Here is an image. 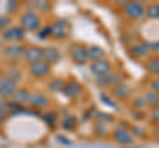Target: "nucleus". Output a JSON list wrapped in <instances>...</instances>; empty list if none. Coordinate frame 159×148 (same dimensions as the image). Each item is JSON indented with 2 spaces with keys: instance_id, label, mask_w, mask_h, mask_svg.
Segmentation results:
<instances>
[{
  "instance_id": "3",
  "label": "nucleus",
  "mask_w": 159,
  "mask_h": 148,
  "mask_svg": "<svg viewBox=\"0 0 159 148\" xmlns=\"http://www.w3.org/2000/svg\"><path fill=\"white\" fill-rule=\"evenodd\" d=\"M114 139H116V141L121 143V144H125V146L133 143L131 134L127 130H125V128H119V130H117L114 132Z\"/></svg>"
},
{
  "instance_id": "19",
  "label": "nucleus",
  "mask_w": 159,
  "mask_h": 148,
  "mask_svg": "<svg viewBox=\"0 0 159 148\" xmlns=\"http://www.w3.org/2000/svg\"><path fill=\"white\" fill-rule=\"evenodd\" d=\"M150 69L154 73H159V61H151L150 62Z\"/></svg>"
},
{
  "instance_id": "15",
  "label": "nucleus",
  "mask_w": 159,
  "mask_h": 148,
  "mask_svg": "<svg viewBox=\"0 0 159 148\" xmlns=\"http://www.w3.org/2000/svg\"><path fill=\"white\" fill-rule=\"evenodd\" d=\"M129 93H130V90H129L126 86H123V85L118 86V87L116 89V95H117L118 98H126V97L129 95Z\"/></svg>"
},
{
  "instance_id": "17",
  "label": "nucleus",
  "mask_w": 159,
  "mask_h": 148,
  "mask_svg": "<svg viewBox=\"0 0 159 148\" xmlns=\"http://www.w3.org/2000/svg\"><path fill=\"white\" fill-rule=\"evenodd\" d=\"M131 52H134L135 56H143V54H146V49L143 48V45H137L131 49Z\"/></svg>"
},
{
  "instance_id": "2",
  "label": "nucleus",
  "mask_w": 159,
  "mask_h": 148,
  "mask_svg": "<svg viewBox=\"0 0 159 148\" xmlns=\"http://www.w3.org/2000/svg\"><path fill=\"white\" fill-rule=\"evenodd\" d=\"M23 37H24V31L20 28H9L3 33V38L7 41H19Z\"/></svg>"
},
{
  "instance_id": "23",
  "label": "nucleus",
  "mask_w": 159,
  "mask_h": 148,
  "mask_svg": "<svg viewBox=\"0 0 159 148\" xmlns=\"http://www.w3.org/2000/svg\"><path fill=\"white\" fill-rule=\"evenodd\" d=\"M148 97H154L152 94H150V93H148V94H147ZM150 99H151V102H152V98H150ZM159 102V99H158V98H154V103H158Z\"/></svg>"
},
{
  "instance_id": "5",
  "label": "nucleus",
  "mask_w": 159,
  "mask_h": 148,
  "mask_svg": "<svg viewBox=\"0 0 159 148\" xmlns=\"http://www.w3.org/2000/svg\"><path fill=\"white\" fill-rule=\"evenodd\" d=\"M110 70V65H109V62L107 61H101V60H98L96 61L92 65V72L94 74H97V76H101L103 77L105 74Z\"/></svg>"
},
{
  "instance_id": "10",
  "label": "nucleus",
  "mask_w": 159,
  "mask_h": 148,
  "mask_svg": "<svg viewBox=\"0 0 159 148\" xmlns=\"http://www.w3.org/2000/svg\"><path fill=\"white\" fill-rule=\"evenodd\" d=\"M80 86L77 85L76 82H73V83H70V85H66V87H65V94L66 95H69V97H72V98H74V97H77L78 94H80Z\"/></svg>"
},
{
  "instance_id": "1",
  "label": "nucleus",
  "mask_w": 159,
  "mask_h": 148,
  "mask_svg": "<svg viewBox=\"0 0 159 148\" xmlns=\"http://www.w3.org/2000/svg\"><path fill=\"white\" fill-rule=\"evenodd\" d=\"M40 24V19L37 17V15H34L33 12H28L23 16L21 19V25L24 28L29 29V31H33V29H36Z\"/></svg>"
},
{
  "instance_id": "21",
  "label": "nucleus",
  "mask_w": 159,
  "mask_h": 148,
  "mask_svg": "<svg viewBox=\"0 0 159 148\" xmlns=\"http://www.w3.org/2000/svg\"><path fill=\"white\" fill-rule=\"evenodd\" d=\"M152 89H155L157 91H159V80H157L155 82H152Z\"/></svg>"
},
{
  "instance_id": "12",
  "label": "nucleus",
  "mask_w": 159,
  "mask_h": 148,
  "mask_svg": "<svg viewBox=\"0 0 159 148\" xmlns=\"http://www.w3.org/2000/svg\"><path fill=\"white\" fill-rule=\"evenodd\" d=\"M31 103L37 107H45L48 105V99L44 95H34L31 98Z\"/></svg>"
},
{
  "instance_id": "7",
  "label": "nucleus",
  "mask_w": 159,
  "mask_h": 148,
  "mask_svg": "<svg viewBox=\"0 0 159 148\" xmlns=\"http://www.w3.org/2000/svg\"><path fill=\"white\" fill-rule=\"evenodd\" d=\"M43 57H44L43 50H41L40 48H36V46L29 48V49H27V52H25V58H27V61L32 62V63L39 62Z\"/></svg>"
},
{
  "instance_id": "4",
  "label": "nucleus",
  "mask_w": 159,
  "mask_h": 148,
  "mask_svg": "<svg viewBox=\"0 0 159 148\" xmlns=\"http://www.w3.org/2000/svg\"><path fill=\"white\" fill-rule=\"evenodd\" d=\"M72 57H73V60L76 62L84 63L89 58V53H88V50L84 46L77 45V46H74L72 49Z\"/></svg>"
},
{
  "instance_id": "6",
  "label": "nucleus",
  "mask_w": 159,
  "mask_h": 148,
  "mask_svg": "<svg viewBox=\"0 0 159 148\" xmlns=\"http://www.w3.org/2000/svg\"><path fill=\"white\" fill-rule=\"evenodd\" d=\"M31 72H32L33 76L43 77L49 72V63L48 62H43V61L34 62V63H32V66H31Z\"/></svg>"
},
{
  "instance_id": "20",
  "label": "nucleus",
  "mask_w": 159,
  "mask_h": 148,
  "mask_svg": "<svg viewBox=\"0 0 159 148\" xmlns=\"http://www.w3.org/2000/svg\"><path fill=\"white\" fill-rule=\"evenodd\" d=\"M8 23H9V19L4 17V16H0V28H4L6 25H8Z\"/></svg>"
},
{
  "instance_id": "8",
  "label": "nucleus",
  "mask_w": 159,
  "mask_h": 148,
  "mask_svg": "<svg viewBox=\"0 0 159 148\" xmlns=\"http://www.w3.org/2000/svg\"><path fill=\"white\" fill-rule=\"evenodd\" d=\"M126 15L130 17H139L143 15V8L139 3H130L126 7Z\"/></svg>"
},
{
  "instance_id": "22",
  "label": "nucleus",
  "mask_w": 159,
  "mask_h": 148,
  "mask_svg": "<svg viewBox=\"0 0 159 148\" xmlns=\"http://www.w3.org/2000/svg\"><path fill=\"white\" fill-rule=\"evenodd\" d=\"M6 82H7L6 78H4V77H0V90H2V87L4 86V83H6Z\"/></svg>"
},
{
  "instance_id": "16",
  "label": "nucleus",
  "mask_w": 159,
  "mask_h": 148,
  "mask_svg": "<svg viewBox=\"0 0 159 148\" xmlns=\"http://www.w3.org/2000/svg\"><path fill=\"white\" fill-rule=\"evenodd\" d=\"M147 15L150 17H159V6L158 4H154L147 8Z\"/></svg>"
},
{
  "instance_id": "24",
  "label": "nucleus",
  "mask_w": 159,
  "mask_h": 148,
  "mask_svg": "<svg viewBox=\"0 0 159 148\" xmlns=\"http://www.w3.org/2000/svg\"><path fill=\"white\" fill-rule=\"evenodd\" d=\"M3 119H4V114H3V111H0V123L3 122Z\"/></svg>"
},
{
  "instance_id": "9",
  "label": "nucleus",
  "mask_w": 159,
  "mask_h": 148,
  "mask_svg": "<svg viewBox=\"0 0 159 148\" xmlns=\"http://www.w3.org/2000/svg\"><path fill=\"white\" fill-rule=\"evenodd\" d=\"M16 82L15 81H9L7 80V82L4 83V86L2 87V90H0V94L2 95H9V94H12V93L16 90Z\"/></svg>"
},
{
  "instance_id": "18",
  "label": "nucleus",
  "mask_w": 159,
  "mask_h": 148,
  "mask_svg": "<svg viewBox=\"0 0 159 148\" xmlns=\"http://www.w3.org/2000/svg\"><path fill=\"white\" fill-rule=\"evenodd\" d=\"M45 53H47V56L49 54V57H52L51 58V63L54 62V61H57V58H58L57 50H54V49H48V50H45Z\"/></svg>"
},
{
  "instance_id": "14",
  "label": "nucleus",
  "mask_w": 159,
  "mask_h": 148,
  "mask_svg": "<svg viewBox=\"0 0 159 148\" xmlns=\"http://www.w3.org/2000/svg\"><path fill=\"white\" fill-rule=\"evenodd\" d=\"M13 99L16 102H25L28 99V91L27 90H17L13 93Z\"/></svg>"
},
{
  "instance_id": "11",
  "label": "nucleus",
  "mask_w": 159,
  "mask_h": 148,
  "mask_svg": "<svg viewBox=\"0 0 159 148\" xmlns=\"http://www.w3.org/2000/svg\"><path fill=\"white\" fill-rule=\"evenodd\" d=\"M88 53H89V58H92V60H96V61H98L99 58L103 56V50H102L101 48H98V46H92L88 50Z\"/></svg>"
},
{
  "instance_id": "13",
  "label": "nucleus",
  "mask_w": 159,
  "mask_h": 148,
  "mask_svg": "<svg viewBox=\"0 0 159 148\" xmlns=\"http://www.w3.org/2000/svg\"><path fill=\"white\" fill-rule=\"evenodd\" d=\"M27 49L24 46H12L7 49V56H19V54H25Z\"/></svg>"
}]
</instances>
